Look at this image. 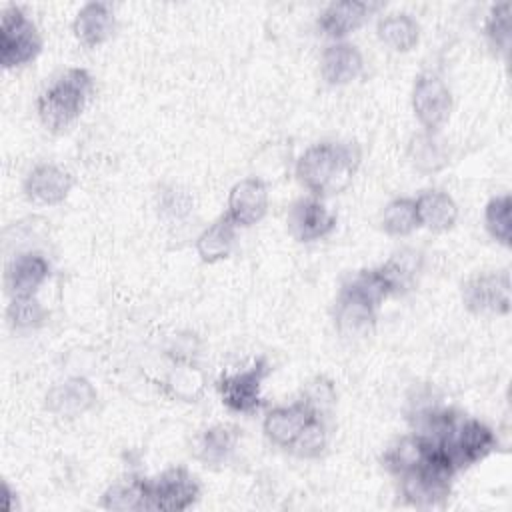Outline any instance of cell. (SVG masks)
<instances>
[{
  "label": "cell",
  "instance_id": "obj_1",
  "mask_svg": "<svg viewBox=\"0 0 512 512\" xmlns=\"http://www.w3.org/2000/svg\"><path fill=\"white\" fill-rule=\"evenodd\" d=\"M360 158V148L354 142H320L300 156L296 176L314 196L338 194L352 182Z\"/></svg>",
  "mask_w": 512,
  "mask_h": 512
},
{
  "label": "cell",
  "instance_id": "obj_2",
  "mask_svg": "<svg viewBox=\"0 0 512 512\" xmlns=\"http://www.w3.org/2000/svg\"><path fill=\"white\" fill-rule=\"evenodd\" d=\"M94 94V80L84 68H70L38 98V116L50 132H62L84 110Z\"/></svg>",
  "mask_w": 512,
  "mask_h": 512
},
{
  "label": "cell",
  "instance_id": "obj_3",
  "mask_svg": "<svg viewBox=\"0 0 512 512\" xmlns=\"http://www.w3.org/2000/svg\"><path fill=\"white\" fill-rule=\"evenodd\" d=\"M456 468L436 446L428 458L414 470L400 476V490L408 504L418 508H432L450 496Z\"/></svg>",
  "mask_w": 512,
  "mask_h": 512
},
{
  "label": "cell",
  "instance_id": "obj_4",
  "mask_svg": "<svg viewBox=\"0 0 512 512\" xmlns=\"http://www.w3.org/2000/svg\"><path fill=\"white\" fill-rule=\"evenodd\" d=\"M42 50V38L32 20L18 6L2 10L0 18V64L10 70L34 60Z\"/></svg>",
  "mask_w": 512,
  "mask_h": 512
},
{
  "label": "cell",
  "instance_id": "obj_5",
  "mask_svg": "<svg viewBox=\"0 0 512 512\" xmlns=\"http://www.w3.org/2000/svg\"><path fill=\"white\" fill-rule=\"evenodd\" d=\"M494 448V432L474 418L458 420L452 436L438 446V450H442V454L452 462L456 472L484 460L490 452H494Z\"/></svg>",
  "mask_w": 512,
  "mask_h": 512
},
{
  "label": "cell",
  "instance_id": "obj_6",
  "mask_svg": "<svg viewBox=\"0 0 512 512\" xmlns=\"http://www.w3.org/2000/svg\"><path fill=\"white\" fill-rule=\"evenodd\" d=\"M412 110L426 132H436L450 116L452 94L446 82L432 72L416 78L412 88Z\"/></svg>",
  "mask_w": 512,
  "mask_h": 512
},
{
  "label": "cell",
  "instance_id": "obj_7",
  "mask_svg": "<svg viewBox=\"0 0 512 512\" xmlns=\"http://www.w3.org/2000/svg\"><path fill=\"white\" fill-rule=\"evenodd\" d=\"M200 496L196 478L186 468H168L148 480V510H186Z\"/></svg>",
  "mask_w": 512,
  "mask_h": 512
},
{
  "label": "cell",
  "instance_id": "obj_8",
  "mask_svg": "<svg viewBox=\"0 0 512 512\" xmlns=\"http://www.w3.org/2000/svg\"><path fill=\"white\" fill-rule=\"evenodd\" d=\"M270 374L266 358H258L250 368L220 378L222 402L234 412H254L262 404V382Z\"/></svg>",
  "mask_w": 512,
  "mask_h": 512
},
{
  "label": "cell",
  "instance_id": "obj_9",
  "mask_svg": "<svg viewBox=\"0 0 512 512\" xmlns=\"http://www.w3.org/2000/svg\"><path fill=\"white\" fill-rule=\"evenodd\" d=\"M464 306L474 314H506L510 310V278L506 272L472 276L462 288Z\"/></svg>",
  "mask_w": 512,
  "mask_h": 512
},
{
  "label": "cell",
  "instance_id": "obj_10",
  "mask_svg": "<svg viewBox=\"0 0 512 512\" xmlns=\"http://www.w3.org/2000/svg\"><path fill=\"white\" fill-rule=\"evenodd\" d=\"M268 210V188L260 178H244L236 182L228 194V218L246 228L264 218Z\"/></svg>",
  "mask_w": 512,
  "mask_h": 512
},
{
  "label": "cell",
  "instance_id": "obj_11",
  "mask_svg": "<svg viewBox=\"0 0 512 512\" xmlns=\"http://www.w3.org/2000/svg\"><path fill=\"white\" fill-rule=\"evenodd\" d=\"M336 228V216L316 198L298 200L288 214V232L298 242H314Z\"/></svg>",
  "mask_w": 512,
  "mask_h": 512
},
{
  "label": "cell",
  "instance_id": "obj_12",
  "mask_svg": "<svg viewBox=\"0 0 512 512\" xmlns=\"http://www.w3.org/2000/svg\"><path fill=\"white\" fill-rule=\"evenodd\" d=\"M378 308L368 300L360 298L352 290L344 288L338 294L334 322L342 336L346 338H362L368 336L376 324Z\"/></svg>",
  "mask_w": 512,
  "mask_h": 512
},
{
  "label": "cell",
  "instance_id": "obj_13",
  "mask_svg": "<svg viewBox=\"0 0 512 512\" xmlns=\"http://www.w3.org/2000/svg\"><path fill=\"white\" fill-rule=\"evenodd\" d=\"M72 188L70 174L56 164H38L24 180L26 196L36 204H60Z\"/></svg>",
  "mask_w": 512,
  "mask_h": 512
},
{
  "label": "cell",
  "instance_id": "obj_14",
  "mask_svg": "<svg viewBox=\"0 0 512 512\" xmlns=\"http://www.w3.org/2000/svg\"><path fill=\"white\" fill-rule=\"evenodd\" d=\"M50 274L48 260L38 252L18 254L6 268V288L12 298L34 296Z\"/></svg>",
  "mask_w": 512,
  "mask_h": 512
},
{
  "label": "cell",
  "instance_id": "obj_15",
  "mask_svg": "<svg viewBox=\"0 0 512 512\" xmlns=\"http://www.w3.org/2000/svg\"><path fill=\"white\" fill-rule=\"evenodd\" d=\"M96 402V390L86 378H68L54 384L46 394V406L56 416L74 418L84 414Z\"/></svg>",
  "mask_w": 512,
  "mask_h": 512
},
{
  "label": "cell",
  "instance_id": "obj_16",
  "mask_svg": "<svg viewBox=\"0 0 512 512\" xmlns=\"http://www.w3.org/2000/svg\"><path fill=\"white\" fill-rule=\"evenodd\" d=\"M316 414L304 404V400H298L290 406H278L272 408L264 418V434L278 446L290 448L296 436L302 432V428L314 418Z\"/></svg>",
  "mask_w": 512,
  "mask_h": 512
},
{
  "label": "cell",
  "instance_id": "obj_17",
  "mask_svg": "<svg viewBox=\"0 0 512 512\" xmlns=\"http://www.w3.org/2000/svg\"><path fill=\"white\" fill-rule=\"evenodd\" d=\"M380 4L372 2H332L328 4L318 18L320 30L330 38H344L352 30H356L370 12L378 10Z\"/></svg>",
  "mask_w": 512,
  "mask_h": 512
},
{
  "label": "cell",
  "instance_id": "obj_18",
  "mask_svg": "<svg viewBox=\"0 0 512 512\" xmlns=\"http://www.w3.org/2000/svg\"><path fill=\"white\" fill-rule=\"evenodd\" d=\"M364 60L356 46L348 42H336L328 46L320 60L322 78L332 86H344L356 80L362 72Z\"/></svg>",
  "mask_w": 512,
  "mask_h": 512
},
{
  "label": "cell",
  "instance_id": "obj_19",
  "mask_svg": "<svg viewBox=\"0 0 512 512\" xmlns=\"http://www.w3.org/2000/svg\"><path fill=\"white\" fill-rule=\"evenodd\" d=\"M72 28L84 46H98L114 32V12L104 2H88L78 10Z\"/></svg>",
  "mask_w": 512,
  "mask_h": 512
},
{
  "label": "cell",
  "instance_id": "obj_20",
  "mask_svg": "<svg viewBox=\"0 0 512 512\" xmlns=\"http://www.w3.org/2000/svg\"><path fill=\"white\" fill-rule=\"evenodd\" d=\"M414 202L420 226L432 232H446L458 220L456 202L442 190H424Z\"/></svg>",
  "mask_w": 512,
  "mask_h": 512
},
{
  "label": "cell",
  "instance_id": "obj_21",
  "mask_svg": "<svg viewBox=\"0 0 512 512\" xmlns=\"http://www.w3.org/2000/svg\"><path fill=\"white\" fill-rule=\"evenodd\" d=\"M236 238V224L228 218V214L214 220L208 228L202 230V234L196 238V252L202 262L214 264L232 252Z\"/></svg>",
  "mask_w": 512,
  "mask_h": 512
},
{
  "label": "cell",
  "instance_id": "obj_22",
  "mask_svg": "<svg viewBox=\"0 0 512 512\" xmlns=\"http://www.w3.org/2000/svg\"><path fill=\"white\" fill-rule=\"evenodd\" d=\"M432 444L428 440H424L422 436L418 434H410V436H404L400 440H396L386 452H384V466L396 474V476H402L404 472H410L414 468H418L426 458L428 454L432 452Z\"/></svg>",
  "mask_w": 512,
  "mask_h": 512
},
{
  "label": "cell",
  "instance_id": "obj_23",
  "mask_svg": "<svg viewBox=\"0 0 512 512\" xmlns=\"http://www.w3.org/2000/svg\"><path fill=\"white\" fill-rule=\"evenodd\" d=\"M106 510H148V480L130 476L114 482L102 496Z\"/></svg>",
  "mask_w": 512,
  "mask_h": 512
},
{
  "label": "cell",
  "instance_id": "obj_24",
  "mask_svg": "<svg viewBox=\"0 0 512 512\" xmlns=\"http://www.w3.org/2000/svg\"><path fill=\"white\" fill-rule=\"evenodd\" d=\"M378 36L388 48L408 52L418 44L420 26L410 14H388L378 22Z\"/></svg>",
  "mask_w": 512,
  "mask_h": 512
},
{
  "label": "cell",
  "instance_id": "obj_25",
  "mask_svg": "<svg viewBox=\"0 0 512 512\" xmlns=\"http://www.w3.org/2000/svg\"><path fill=\"white\" fill-rule=\"evenodd\" d=\"M380 270L384 272V276L390 284L392 296L404 294L406 290L412 288L418 272L422 270V256L416 250H400V252L392 254V258L388 262H384L380 266Z\"/></svg>",
  "mask_w": 512,
  "mask_h": 512
},
{
  "label": "cell",
  "instance_id": "obj_26",
  "mask_svg": "<svg viewBox=\"0 0 512 512\" xmlns=\"http://www.w3.org/2000/svg\"><path fill=\"white\" fill-rule=\"evenodd\" d=\"M234 446H236V434L230 426H224V424H218V426H212L208 428L198 444H196V456L204 462V464H224L230 454L234 452Z\"/></svg>",
  "mask_w": 512,
  "mask_h": 512
},
{
  "label": "cell",
  "instance_id": "obj_27",
  "mask_svg": "<svg viewBox=\"0 0 512 512\" xmlns=\"http://www.w3.org/2000/svg\"><path fill=\"white\" fill-rule=\"evenodd\" d=\"M420 226L416 202L412 198H394L382 212V230L390 236H408Z\"/></svg>",
  "mask_w": 512,
  "mask_h": 512
},
{
  "label": "cell",
  "instance_id": "obj_28",
  "mask_svg": "<svg viewBox=\"0 0 512 512\" xmlns=\"http://www.w3.org/2000/svg\"><path fill=\"white\" fill-rule=\"evenodd\" d=\"M410 160L420 172H438L448 162L444 146L432 132L420 134L410 142Z\"/></svg>",
  "mask_w": 512,
  "mask_h": 512
},
{
  "label": "cell",
  "instance_id": "obj_29",
  "mask_svg": "<svg viewBox=\"0 0 512 512\" xmlns=\"http://www.w3.org/2000/svg\"><path fill=\"white\" fill-rule=\"evenodd\" d=\"M510 208H512L510 194H500L490 198L484 212L488 234L502 246H510Z\"/></svg>",
  "mask_w": 512,
  "mask_h": 512
},
{
  "label": "cell",
  "instance_id": "obj_30",
  "mask_svg": "<svg viewBox=\"0 0 512 512\" xmlns=\"http://www.w3.org/2000/svg\"><path fill=\"white\" fill-rule=\"evenodd\" d=\"M328 444L326 424L320 416H314L292 442L290 450L300 458H318Z\"/></svg>",
  "mask_w": 512,
  "mask_h": 512
},
{
  "label": "cell",
  "instance_id": "obj_31",
  "mask_svg": "<svg viewBox=\"0 0 512 512\" xmlns=\"http://www.w3.org/2000/svg\"><path fill=\"white\" fill-rule=\"evenodd\" d=\"M510 8V2L494 4L486 18V38L502 54H508L510 48Z\"/></svg>",
  "mask_w": 512,
  "mask_h": 512
},
{
  "label": "cell",
  "instance_id": "obj_32",
  "mask_svg": "<svg viewBox=\"0 0 512 512\" xmlns=\"http://www.w3.org/2000/svg\"><path fill=\"white\" fill-rule=\"evenodd\" d=\"M6 318L14 328H36L44 322L46 310L34 296L12 298L6 310Z\"/></svg>",
  "mask_w": 512,
  "mask_h": 512
},
{
  "label": "cell",
  "instance_id": "obj_33",
  "mask_svg": "<svg viewBox=\"0 0 512 512\" xmlns=\"http://www.w3.org/2000/svg\"><path fill=\"white\" fill-rule=\"evenodd\" d=\"M300 400H304V404H306L316 416L322 418L324 412H328L330 406L334 404V400H336V390H334V386H332L330 380L318 376V378H314V380H310V382L306 384V388H304Z\"/></svg>",
  "mask_w": 512,
  "mask_h": 512
},
{
  "label": "cell",
  "instance_id": "obj_34",
  "mask_svg": "<svg viewBox=\"0 0 512 512\" xmlns=\"http://www.w3.org/2000/svg\"><path fill=\"white\" fill-rule=\"evenodd\" d=\"M168 388H170L176 396H180V398H184V400H192V398L200 392L202 380H200V374H198L194 368L184 366V368L172 372V376H170V380H168Z\"/></svg>",
  "mask_w": 512,
  "mask_h": 512
}]
</instances>
